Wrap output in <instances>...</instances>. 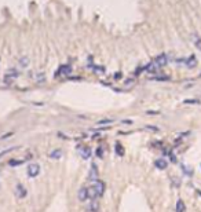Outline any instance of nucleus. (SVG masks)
<instances>
[{
	"mask_svg": "<svg viewBox=\"0 0 201 212\" xmlns=\"http://www.w3.org/2000/svg\"><path fill=\"white\" fill-rule=\"evenodd\" d=\"M94 189L96 192V197H102L105 194V190H106V184H105V182L96 179V180H94Z\"/></svg>",
	"mask_w": 201,
	"mask_h": 212,
	"instance_id": "f257e3e1",
	"label": "nucleus"
},
{
	"mask_svg": "<svg viewBox=\"0 0 201 212\" xmlns=\"http://www.w3.org/2000/svg\"><path fill=\"white\" fill-rule=\"evenodd\" d=\"M39 173H40V165L36 164V162L29 164V167H28V175H29L30 178H35V176H37Z\"/></svg>",
	"mask_w": 201,
	"mask_h": 212,
	"instance_id": "f03ea898",
	"label": "nucleus"
},
{
	"mask_svg": "<svg viewBox=\"0 0 201 212\" xmlns=\"http://www.w3.org/2000/svg\"><path fill=\"white\" fill-rule=\"evenodd\" d=\"M168 61H169V58H168L167 54H160L158 57L154 59V62H156V65L158 66V68H162V66H165L168 63Z\"/></svg>",
	"mask_w": 201,
	"mask_h": 212,
	"instance_id": "7ed1b4c3",
	"label": "nucleus"
},
{
	"mask_svg": "<svg viewBox=\"0 0 201 212\" xmlns=\"http://www.w3.org/2000/svg\"><path fill=\"white\" fill-rule=\"evenodd\" d=\"M72 72V66L70 65H62L59 69L57 70V74H62V76H66Z\"/></svg>",
	"mask_w": 201,
	"mask_h": 212,
	"instance_id": "20e7f679",
	"label": "nucleus"
},
{
	"mask_svg": "<svg viewBox=\"0 0 201 212\" xmlns=\"http://www.w3.org/2000/svg\"><path fill=\"white\" fill-rule=\"evenodd\" d=\"M158 69H160V68L156 65V62H154V61H153V62H149L147 65L145 66V70H146V72H149V73H156V72L158 70Z\"/></svg>",
	"mask_w": 201,
	"mask_h": 212,
	"instance_id": "39448f33",
	"label": "nucleus"
},
{
	"mask_svg": "<svg viewBox=\"0 0 201 212\" xmlns=\"http://www.w3.org/2000/svg\"><path fill=\"white\" fill-rule=\"evenodd\" d=\"M190 39H192V43L194 44L197 48H200L201 50V39H200V36L197 35V33H192V36H190Z\"/></svg>",
	"mask_w": 201,
	"mask_h": 212,
	"instance_id": "423d86ee",
	"label": "nucleus"
},
{
	"mask_svg": "<svg viewBox=\"0 0 201 212\" xmlns=\"http://www.w3.org/2000/svg\"><path fill=\"white\" fill-rule=\"evenodd\" d=\"M77 198L80 201H85L88 198V194H87V187H81V189L77 192Z\"/></svg>",
	"mask_w": 201,
	"mask_h": 212,
	"instance_id": "0eeeda50",
	"label": "nucleus"
},
{
	"mask_svg": "<svg viewBox=\"0 0 201 212\" xmlns=\"http://www.w3.org/2000/svg\"><path fill=\"white\" fill-rule=\"evenodd\" d=\"M79 153H80V156L83 157V158H90V156H91V150L88 147H80V150H79Z\"/></svg>",
	"mask_w": 201,
	"mask_h": 212,
	"instance_id": "6e6552de",
	"label": "nucleus"
},
{
	"mask_svg": "<svg viewBox=\"0 0 201 212\" xmlns=\"http://www.w3.org/2000/svg\"><path fill=\"white\" fill-rule=\"evenodd\" d=\"M90 179H92V180H96V179H98V168H96V164H92V165H91Z\"/></svg>",
	"mask_w": 201,
	"mask_h": 212,
	"instance_id": "1a4fd4ad",
	"label": "nucleus"
},
{
	"mask_svg": "<svg viewBox=\"0 0 201 212\" xmlns=\"http://www.w3.org/2000/svg\"><path fill=\"white\" fill-rule=\"evenodd\" d=\"M154 165H156L158 169H165V168H167V165H168V162L165 161L164 158H158V160H156Z\"/></svg>",
	"mask_w": 201,
	"mask_h": 212,
	"instance_id": "9d476101",
	"label": "nucleus"
},
{
	"mask_svg": "<svg viewBox=\"0 0 201 212\" xmlns=\"http://www.w3.org/2000/svg\"><path fill=\"white\" fill-rule=\"evenodd\" d=\"M197 65V59H195V57L194 55H192V57H189L186 59V66L189 69H192V68H194V66Z\"/></svg>",
	"mask_w": 201,
	"mask_h": 212,
	"instance_id": "9b49d317",
	"label": "nucleus"
},
{
	"mask_svg": "<svg viewBox=\"0 0 201 212\" xmlns=\"http://www.w3.org/2000/svg\"><path fill=\"white\" fill-rule=\"evenodd\" d=\"M48 156L51 157V158H61V157H62V150H59V149H55V150L51 151Z\"/></svg>",
	"mask_w": 201,
	"mask_h": 212,
	"instance_id": "f8f14e48",
	"label": "nucleus"
},
{
	"mask_svg": "<svg viewBox=\"0 0 201 212\" xmlns=\"http://www.w3.org/2000/svg\"><path fill=\"white\" fill-rule=\"evenodd\" d=\"M88 209H90L91 212H98V211H99V203H98V201H94V200H92V203L90 204Z\"/></svg>",
	"mask_w": 201,
	"mask_h": 212,
	"instance_id": "ddd939ff",
	"label": "nucleus"
},
{
	"mask_svg": "<svg viewBox=\"0 0 201 212\" xmlns=\"http://www.w3.org/2000/svg\"><path fill=\"white\" fill-rule=\"evenodd\" d=\"M87 194H88V197L92 198V200L96 197V192H95V189H94V186L88 187V189H87Z\"/></svg>",
	"mask_w": 201,
	"mask_h": 212,
	"instance_id": "4468645a",
	"label": "nucleus"
},
{
	"mask_svg": "<svg viewBox=\"0 0 201 212\" xmlns=\"http://www.w3.org/2000/svg\"><path fill=\"white\" fill-rule=\"evenodd\" d=\"M176 212H184V203L182 200H178L176 203Z\"/></svg>",
	"mask_w": 201,
	"mask_h": 212,
	"instance_id": "2eb2a0df",
	"label": "nucleus"
},
{
	"mask_svg": "<svg viewBox=\"0 0 201 212\" xmlns=\"http://www.w3.org/2000/svg\"><path fill=\"white\" fill-rule=\"evenodd\" d=\"M19 65H21L22 68H26V66L29 65V58H28V57L21 58V59H19Z\"/></svg>",
	"mask_w": 201,
	"mask_h": 212,
	"instance_id": "dca6fc26",
	"label": "nucleus"
},
{
	"mask_svg": "<svg viewBox=\"0 0 201 212\" xmlns=\"http://www.w3.org/2000/svg\"><path fill=\"white\" fill-rule=\"evenodd\" d=\"M116 151H117V154H118V156H123V154H124L123 147H121V145H120V143H116Z\"/></svg>",
	"mask_w": 201,
	"mask_h": 212,
	"instance_id": "f3484780",
	"label": "nucleus"
},
{
	"mask_svg": "<svg viewBox=\"0 0 201 212\" xmlns=\"http://www.w3.org/2000/svg\"><path fill=\"white\" fill-rule=\"evenodd\" d=\"M17 189H18V190H19V192H21V194H19V195H21V197H24V195H25V194H26V190H25V189H24V187H22V186H21V184H18V186H17Z\"/></svg>",
	"mask_w": 201,
	"mask_h": 212,
	"instance_id": "a211bd4d",
	"label": "nucleus"
},
{
	"mask_svg": "<svg viewBox=\"0 0 201 212\" xmlns=\"http://www.w3.org/2000/svg\"><path fill=\"white\" fill-rule=\"evenodd\" d=\"M14 149H15V147H10V149H6L4 151H2V153H0V158H2L3 156H6V154H7V153H10V151H13Z\"/></svg>",
	"mask_w": 201,
	"mask_h": 212,
	"instance_id": "6ab92c4d",
	"label": "nucleus"
},
{
	"mask_svg": "<svg viewBox=\"0 0 201 212\" xmlns=\"http://www.w3.org/2000/svg\"><path fill=\"white\" fill-rule=\"evenodd\" d=\"M153 80H158V81H164V80H168V77H165V76H157V77H153Z\"/></svg>",
	"mask_w": 201,
	"mask_h": 212,
	"instance_id": "aec40b11",
	"label": "nucleus"
},
{
	"mask_svg": "<svg viewBox=\"0 0 201 212\" xmlns=\"http://www.w3.org/2000/svg\"><path fill=\"white\" fill-rule=\"evenodd\" d=\"M24 161H18V160H13V161L10 162V165H19V164H22Z\"/></svg>",
	"mask_w": 201,
	"mask_h": 212,
	"instance_id": "412c9836",
	"label": "nucleus"
},
{
	"mask_svg": "<svg viewBox=\"0 0 201 212\" xmlns=\"http://www.w3.org/2000/svg\"><path fill=\"white\" fill-rule=\"evenodd\" d=\"M146 128H147V129H150V131H154V132H157V131H158V128H156V127H151V125H147V127H146Z\"/></svg>",
	"mask_w": 201,
	"mask_h": 212,
	"instance_id": "4be33fe9",
	"label": "nucleus"
},
{
	"mask_svg": "<svg viewBox=\"0 0 201 212\" xmlns=\"http://www.w3.org/2000/svg\"><path fill=\"white\" fill-rule=\"evenodd\" d=\"M109 123H112V120H101L99 121V124H109Z\"/></svg>",
	"mask_w": 201,
	"mask_h": 212,
	"instance_id": "5701e85b",
	"label": "nucleus"
}]
</instances>
